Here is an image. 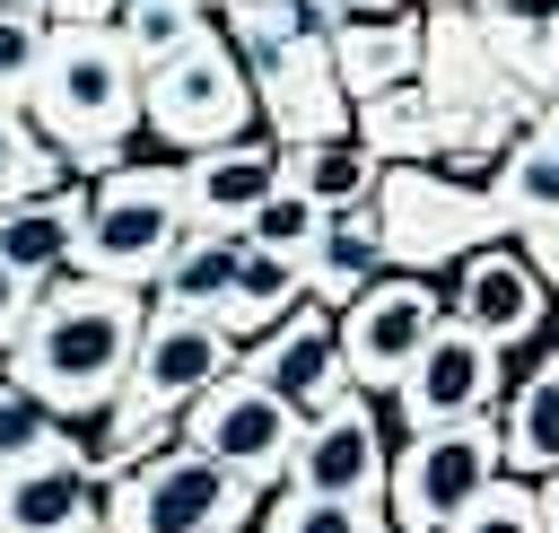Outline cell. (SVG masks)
<instances>
[{"label": "cell", "mask_w": 559, "mask_h": 533, "mask_svg": "<svg viewBox=\"0 0 559 533\" xmlns=\"http://www.w3.org/2000/svg\"><path fill=\"white\" fill-rule=\"evenodd\" d=\"M70 166H61V149L26 122V105H0V210L9 201H26V192H52Z\"/></svg>", "instance_id": "obj_32"}, {"label": "cell", "mask_w": 559, "mask_h": 533, "mask_svg": "<svg viewBox=\"0 0 559 533\" xmlns=\"http://www.w3.org/2000/svg\"><path fill=\"white\" fill-rule=\"evenodd\" d=\"M384 9H411V0H314V17H384Z\"/></svg>", "instance_id": "obj_39"}, {"label": "cell", "mask_w": 559, "mask_h": 533, "mask_svg": "<svg viewBox=\"0 0 559 533\" xmlns=\"http://www.w3.org/2000/svg\"><path fill=\"white\" fill-rule=\"evenodd\" d=\"M44 17L35 9H17V0H0V105H26V87H35V70H44Z\"/></svg>", "instance_id": "obj_35"}, {"label": "cell", "mask_w": 559, "mask_h": 533, "mask_svg": "<svg viewBox=\"0 0 559 533\" xmlns=\"http://www.w3.org/2000/svg\"><path fill=\"white\" fill-rule=\"evenodd\" d=\"M376 271H393V262H384V227H376V210H367V201L323 210V227H314V245H306V262H297L306 297H314V306H341V297H358Z\"/></svg>", "instance_id": "obj_22"}, {"label": "cell", "mask_w": 559, "mask_h": 533, "mask_svg": "<svg viewBox=\"0 0 559 533\" xmlns=\"http://www.w3.org/2000/svg\"><path fill=\"white\" fill-rule=\"evenodd\" d=\"M26 306H35V288L0 262V358H9V341H17V323H26Z\"/></svg>", "instance_id": "obj_38"}, {"label": "cell", "mask_w": 559, "mask_h": 533, "mask_svg": "<svg viewBox=\"0 0 559 533\" xmlns=\"http://www.w3.org/2000/svg\"><path fill=\"white\" fill-rule=\"evenodd\" d=\"M524 262L542 271V288L559 297V218H542V227H524Z\"/></svg>", "instance_id": "obj_37"}, {"label": "cell", "mask_w": 559, "mask_h": 533, "mask_svg": "<svg viewBox=\"0 0 559 533\" xmlns=\"http://www.w3.org/2000/svg\"><path fill=\"white\" fill-rule=\"evenodd\" d=\"M419 9H445V0H419Z\"/></svg>", "instance_id": "obj_44"}, {"label": "cell", "mask_w": 559, "mask_h": 533, "mask_svg": "<svg viewBox=\"0 0 559 533\" xmlns=\"http://www.w3.org/2000/svg\"><path fill=\"white\" fill-rule=\"evenodd\" d=\"M445 533H542V516H533V481H515V472H498Z\"/></svg>", "instance_id": "obj_36"}, {"label": "cell", "mask_w": 559, "mask_h": 533, "mask_svg": "<svg viewBox=\"0 0 559 533\" xmlns=\"http://www.w3.org/2000/svg\"><path fill=\"white\" fill-rule=\"evenodd\" d=\"M236 367V341L201 315V306H157L140 315V341H131V367H122V393L131 402H157V411H183L210 376Z\"/></svg>", "instance_id": "obj_12"}, {"label": "cell", "mask_w": 559, "mask_h": 533, "mask_svg": "<svg viewBox=\"0 0 559 533\" xmlns=\"http://www.w3.org/2000/svg\"><path fill=\"white\" fill-rule=\"evenodd\" d=\"M61 428H70V419H52V411H44L35 393H17V384L0 376V481H9L17 463H35V454H44V446H52Z\"/></svg>", "instance_id": "obj_34"}, {"label": "cell", "mask_w": 559, "mask_h": 533, "mask_svg": "<svg viewBox=\"0 0 559 533\" xmlns=\"http://www.w3.org/2000/svg\"><path fill=\"white\" fill-rule=\"evenodd\" d=\"M533 516H542V533H559V472L533 481Z\"/></svg>", "instance_id": "obj_42"}, {"label": "cell", "mask_w": 559, "mask_h": 533, "mask_svg": "<svg viewBox=\"0 0 559 533\" xmlns=\"http://www.w3.org/2000/svg\"><path fill=\"white\" fill-rule=\"evenodd\" d=\"M79 218H87V183H79V175H61L52 192L9 201V210H0V262H9L26 288L61 280V271H70V245H79Z\"/></svg>", "instance_id": "obj_19"}, {"label": "cell", "mask_w": 559, "mask_h": 533, "mask_svg": "<svg viewBox=\"0 0 559 533\" xmlns=\"http://www.w3.org/2000/svg\"><path fill=\"white\" fill-rule=\"evenodd\" d=\"M140 315H148V297L122 288V280H87V271L44 280L17 341H9V384L35 393L52 419H96L122 393Z\"/></svg>", "instance_id": "obj_1"}, {"label": "cell", "mask_w": 559, "mask_h": 533, "mask_svg": "<svg viewBox=\"0 0 559 533\" xmlns=\"http://www.w3.org/2000/svg\"><path fill=\"white\" fill-rule=\"evenodd\" d=\"M498 472H515V481L559 472V350H542L498 393Z\"/></svg>", "instance_id": "obj_21"}, {"label": "cell", "mask_w": 559, "mask_h": 533, "mask_svg": "<svg viewBox=\"0 0 559 533\" xmlns=\"http://www.w3.org/2000/svg\"><path fill=\"white\" fill-rule=\"evenodd\" d=\"M445 315L454 323H472L480 341H498V350H515V341H533L542 323H550V288H542V271L515 253V245H472L463 262H454V288H445Z\"/></svg>", "instance_id": "obj_13"}, {"label": "cell", "mask_w": 559, "mask_h": 533, "mask_svg": "<svg viewBox=\"0 0 559 533\" xmlns=\"http://www.w3.org/2000/svg\"><path fill=\"white\" fill-rule=\"evenodd\" d=\"M367 210H376V227H384V262H393V271H428V280L454 271L472 245L507 236V227L489 218L480 183H463V175H445V166H384L376 192H367Z\"/></svg>", "instance_id": "obj_6"}, {"label": "cell", "mask_w": 559, "mask_h": 533, "mask_svg": "<svg viewBox=\"0 0 559 533\" xmlns=\"http://www.w3.org/2000/svg\"><path fill=\"white\" fill-rule=\"evenodd\" d=\"M253 507H262V489L218 472L192 446H166V454L131 463V472H114L96 489V524L105 533H245Z\"/></svg>", "instance_id": "obj_4"}, {"label": "cell", "mask_w": 559, "mask_h": 533, "mask_svg": "<svg viewBox=\"0 0 559 533\" xmlns=\"http://www.w3.org/2000/svg\"><path fill=\"white\" fill-rule=\"evenodd\" d=\"M463 9H524V17H542L550 44H559V0H463Z\"/></svg>", "instance_id": "obj_41"}, {"label": "cell", "mask_w": 559, "mask_h": 533, "mask_svg": "<svg viewBox=\"0 0 559 533\" xmlns=\"http://www.w3.org/2000/svg\"><path fill=\"white\" fill-rule=\"evenodd\" d=\"M140 131L157 149H175V157L253 131V79H245V61H236V44L218 26L183 35L166 61L140 70Z\"/></svg>", "instance_id": "obj_5"}, {"label": "cell", "mask_w": 559, "mask_h": 533, "mask_svg": "<svg viewBox=\"0 0 559 533\" xmlns=\"http://www.w3.org/2000/svg\"><path fill=\"white\" fill-rule=\"evenodd\" d=\"M489 481H498V411L411 428L402 454H384V533H445Z\"/></svg>", "instance_id": "obj_7"}, {"label": "cell", "mask_w": 559, "mask_h": 533, "mask_svg": "<svg viewBox=\"0 0 559 533\" xmlns=\"http://www.w3.org/2000/svg\"><path fill=\"white\" fill-rule=\"evenodd\" d=\"M218 35L236 44L245 70H262V61H280L288 44L323 35V17H314V0H227V9H218Z\"/></svg>", "instance_id": "obj_28"}, {"label": "cell", "mask_w": 559, "mask_h": 533, "mask_svg": "<svg viewBox=\"0 0 559 533\" xmlns=\"http://www.w3.org/2000/svg\"><path fill=\"white\" fill-rule=\"evenodd\" d=\"M524 131H533V140H542V149H550V157H559V87H550V96H542V105H533V122H524Z\"/></svg>", "instance_id": "obj_40"}, {"label": "cell", "mask_w": 559, "mask_h": 533, "mask_svg": "<svg viewBox=\"0 0 559 533\" xmlns=\"http://www.w3.org/2000/svg\"><path fill=\"white\" fill-rule=\"evenodd\" d=\"M236 253H245V227H183V245L166 253V271L148 280L157 306H218V288L236 280Z\"/></svg>", "instance_id": "obj_27"}, {"label": "cell", "mask_w": 559, "mask_h": 533, "mask_svg": "<svg viewBox=\"0 0 559 533\" xmlns=\"http://www.w3.org/2000/svg\"><path fill=\"white\" fill-rule=\"evenodd\" d=\"M96 463H87V437H52L35 463H17L0 481V533H52V524H87L96 516Z\"/></svg>", "instance_id": "obj_18"}, {"label": "cell", "mask_w": 559, "mask_h": 533, "mask_svg": "<svg viewBox=\"0 0 559 533\" xmlns=\"http://www.w3.org/2000/svg\"><path fill=\"white\" fill-rule=\"evenodd\" d=\"M26 122L61 149L70 175H105V166H122L131 131H140V70L122 61V44L105 26H52L44 70L26 87Z\"/></svg>", "instance_id": "obj_2"}, {"label": "cell", "mask_w": 559, "mask_h": 533, "mask_svg": "<svg viewBox=\"0 0 559 533\" xmlns=\"http://www.w3.org/2000/svg\"><path fill=\"white\" fill-rule=\"evenodd\" d=\"M314 227H323V201H306V192H288V183H280V192L245 218V245H262V253H280V262H306Z\"/></svg>", "instance_id": "obj_33"}, {"label": "cell", "mask_w": 559, "mask_h": 533, "mask_svg": "<svg viewBox=\"0 0 559 533\" xmlns=\"http://www.w3.org/2000/svg\"><path fill=\"white\" fill-rule=\"evenodd\" d=\"M297 419H306L297 402H280L271 384H253L245 367H227V376H210V384L175 411V446L210 454L218 472H236V481H253V489H280V481H288Z\"/></svg>", "instance_id": "obj_8"}, {"label": "cell", "mask_w": 559, "mask_h": 533, "mask_svg": "<svg viewBox=\"0 0 559 533\" xmlns=\"http://www.w3.org/2000/svg\"><path fill=\"white\" fill-rule=\"evenodd\" d=\"M323 52H332V79L358 96H384L402 79H419V17L411 9H384V17H332L323 26Z\"/></svg>", "instance_id": "obj_20"}, {"label": "cell", "mask_w": 559, "mask_h": 533, "mask_svg": "<svg viewBox=\"0 0 559 533\" xmlns=\"http://www.w3.org/2000/svg\"><path fill=\"white\" fill-rule=\"evenodd\" d=\"M210 26V0H114V17H105V35L122 44V61L131 70H148V61H166L183 35H201Z\"/></svg>", "instance_id": "obj_30"}, {"label": "cell", "mask_w": 559, "mask_h": 533, "mask_svg": "<svg viewBox=\"0 0 559 533\" xmlns=\"http://www.w3.org/2000/svg\"><path fill=\"white\" fill-rule=\"evenodd\" d=\"M411 87H419L437 114H463V105H524V114H533V96H515L507 70L489 61V44H480V26H472L463 0H445V9L419 17V79H411Z\"/></svg>", "instance_id": "obj_16"}, {"label": "cell", "mask_w": 559, "mask_h": 533, "mask_svg": "<svg viewBox=\"0 0 559 533\" xmlns=\"http://www.w3.org/2000/svg\"><path fill=\"white\" fill-rule=\"evenodd\" d=\"M297 297H306L297 262H280V253L245 245V253H236V280H227V288H218V306H210V323H218L227 341H253V332H262V323H280Z\"/></svg>", "instance_id": "obj_26"}, {"label": "cell", "mask_w": 559, "mask_h": 533, "mask_svg": "<svg viewBox=\"0 0 559 533\" xmlns=\"http://www.w3.org/2000/svg\"><path fill=\"white\" fill-rule=\"evenodd\" d=\"M384 419L358 384H341L332 402H314L297 419V446H288V481L280 489H323V498H384Z\"/></svg>", "instance_id": "obj_11"}, {"label": "cell", "mask_w": 559, "mask_h": 533, "mask_svg": "<svg viewBox=\"0 0 559 533\" xmlns=\"http://www.w3.org/2000/svg\"><path fill=\"white\" fill-rule=\"evenodd\" d=\"M245 79H253V122H271V149H297V140H332V131H349V87L332 79L323 35L288 44L280 61L245 70Z\"/></svg>", "instance_id": "obj_14"}, {"label": "cell", "mask_w": 559, "mask_h": 533, "mask_svg": "<svg viewBox=\"0 0 559 533\" xmlns=\"http://www.w3.org/2000/svg\"><path fill=\"white\" fill-rule=\"evenodd\" d=\"M445 315V288L428 271H376L358 297L332 306V350H341V376L358 393H393V376L411 367V350L428 341V323Z\"/></svg>", "instance_id": "obj_9"}, {"label": "cell", "mask_w": 559, "mask_h": 533, "mask_svg": "<svg viewBox=\"0 0 559 533\" xmlns=\"http://www.w3.org/2000/svg\"><path fill=\"white\" fill-rule=\"evenodd\" d=\"M183 227H192V218H183V183H175V166H105L96 192H87L70 271L148 288V280L166 271V253L183 245Z\"/></svg>", "instance_id": "obj_3"}, {"label": "cell", "mask_w": 559, "mask_h": 533, "mask_svg": "<svg viewBox=\"0 0 559 533\" xmlns=\"http://www.w3.org/2000/svg\"><path fill=\"white\" fill-rule=\"evenodd\" d=\"M52 533H105V524H96V516H87V524H52Z\"/></svg>", "instance_id": "obj_43"}, {"label": "cell", "mask_w": 559, "mask_h": 533, "mask_svg": "<svg viewBox=\"0 0 559 533\" xmlns=\"http://www.w3.org/2000/svg\"><path fill=\"white\" fill-rule=\"evenodd\" d=\"M480 201H489L498 227H542V218H559V157H550L533 131H515V140L489 157Z\"/></svg>", "instance_id": "obj_24"}, {"label": "cell", "mask_w": 559, "mask_h": 533, "mask_svg": "<svg viewBox=\"0 0 559 533\" xmlns=\"http://www.w3.org/2000/svg\"><path fill=\"white\" fill-rule=\"evenodd\" d=\"M349 140H358L367 157H384V166H428V157H437V105L402 79V87L349 105Z\"/></svg>", "instance_id": "obj_23"}, {"label": "cell", "mask_w": 559, "mask_h": 533, "mask_svg": "<svg viewBox=\"0 0 559 533\" xmlns=\"http://www.w3.org/2000/svg\"><path fill=\"white\" fill-rule=\"evenodd\" d=\"M236 367L253 376V384H271L280 402H297V411H314V402H332L349 376H341V350H332V306H314V297H297L280 323H262L253 341H236Z\"/></svg>", "instance_id": "obj_15"}, {"label": "cell", "mask_w": 559, "mask_h": 533, "mask_svg": "<svg viewBox=\"0 0 559 533\" xmlns=\"http://www.w3.org/2000/svg\"><path fill=\"white\" fill-rule=\"evenodd\" d=\"M376 175H384V157H367L349 131L280 149V183H288V192H306V201H323V210H349V201H367V192H376Z\"/></svg>", "instance_id": "obj_25"}, {"label": "cell", "mask_w": 559, "mask_h": 533, "mask_svg": "<svg viewBox=\"0 0 559 533\" xmlns=\"http://www.w3.org/2000/svg\"><path fill=\"white\" fill-rule=\"evenodd\" d=\"M175 183H183V218L192 227H245L271 192H280V149L236 131V140H210V149H183L175 157Z\"/></svg>", "instance_id": "obj_17"}, {"label": "cell", "mask_w": 559, "mask_h": 533, "mask_svg": "<svg viewBox=\"0 0 559 533\" xmlns=\"http://www.w3.org/2000/svg\"><path fill=\"white\" fill-rule=\"evenodd\" d=\"M166 446H175V411L114 393V402L96 411V446H87V463H96V481H114V472H131V463H148V454H166Z\"/></svg>", "instance_id": "obj_29"}, {"label": "cell", "mask_w": 559, "mask_h": 533, "mask_svg": "<svg viewBox=\"0 0 559 533\" xmlns=\"http://www.w3.org/2000/svg\"><path fill=\"white\" fill-rule=\"evenodd\" d=\"M498 393H507V350L480 341V332L454 323V315H437L428 341L411 350V367L393 376V411H402V428L480 419V411H498Z\"/></svg>", "instance_id": "obj_10"}, {"label": "cell", "mask_w": 559, "mask_h": 533, "mask_svg": "<svg viewBox=\"0 0 559 533\" xmlns=\"http://www.w3.org/2000/svg\"><path fill=\"white\" fill-rule=\"evenodd\" d=\"M253 533H384V498H323V489H262Z\"/></svg>", "instance_id": "obj_31"}]
</instances>
